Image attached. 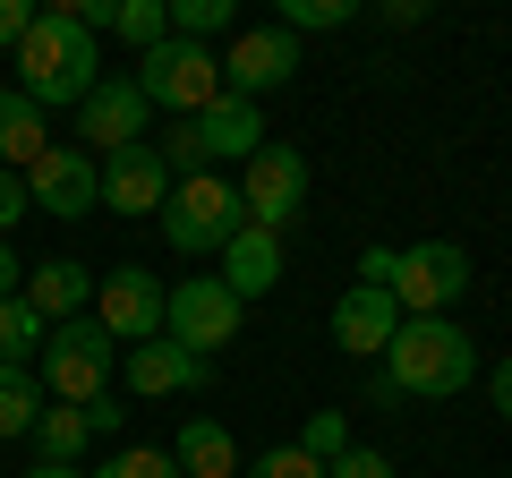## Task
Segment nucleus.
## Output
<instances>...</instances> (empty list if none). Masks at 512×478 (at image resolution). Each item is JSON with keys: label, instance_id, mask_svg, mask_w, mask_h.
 I'll list each match as a JSON object with an SVG mask.
<instances>
[{"label": "nucleus", "instance_id": "f257e3e1", "mask_svg": "<svg viewBox=\"0 0 512 478\" xmlns=\"http://www.w3.org/2000/svg\"><path fill=\"white\" fill-rule=\"evenodd\" d=\"M103 86V60H94V26H77V9H43L18 43V94L26 103H52V111H77L86 94Z\"/></svg>", "mask_w": 512, "mask_h": 478}, {"label": "nucleus", "instance_id": "f03ea898", "mask_svg": "<svg viewBox=\"0 0 512 478\" xmlns=\"http://www.w3.org/2000/svg\"><path fill=\"white\" fill-rule=\"evenodd\" d=\"M384 376L402 402H453L478 376V342L453 325V316H402L393 350H384Z\"/></svg>", "mask_w": 512, "mask_h": 478}, {"label": "nucleus", "instance_id": "7ed1b4c3", "mask_svg": "<svg viewBox=\"0 0 512 478\" xmlns=\"http://www.w3.org/2000/svg\"><path fill=\"white\" fill-rule=\"evenodd\" d=\"M111 368H120V342H111L94 316H69V325H52V342H43V359H35L43 393H52V402H69V410L103 402V393H111Z\"/></svg>", "mask_w": 512, "mask_h": 478}, {"label": "nucleus", "instance_id": "20e7f679", "mask_svg": "<svg viewBox=\"0 0 512 478\" xmlns=\"http://www.w3.org/2000/svg\"><path fill=\"white\" fill-rule=\"evenodd\" d=\"M154 222H163V239L180 248V257H222V248L248 231V205H239V188H231V180L197 171V180L171 188V205H163Z\"/></svg>", "mask_w": 512, "mask_h": 478}, {"label": "nucleus", "instance_id": "39448f33", "mask_svg": "<svg viewBox=\"0 0 512 478\" xmlns=\"http://www.w3.org/2000/svg\"><path fill=\"white\" fill-rule=\"evenodd\" d=\"M137 94H146L154 111H180V120H197V111L222 103V60L205 52V43L163 35L146 60H137Z\"/></svg>", "mask_w": 512, "mask_h": 478}, {"label": "nucleus", "instance_id": "423d86ee", "mask_svg": "<svg viewBox=\"0 0 512 478\" xmlns=\"http://www.w3.org/2000/svg\"><path fill=\"white\" fill-rule=\"evenodd\" d=\"M239 308H248V299H239L222 274H188L180 291H171V308H163V342L214 359L222 342H239Z\"/></svg>", "mask_w": 512, "mask_h": 478}, {"label": "nucleus", "instance_id": "0eeeda50", "mask_svg": "<svg viewBox=\"0 0 512 478\" xmlns=\"http://www.w3.org/2000/svg\"><path fill=\"white\" fill-rule=\"evenodd\" d=\"M461 291H470V257L453 239H419V248L393 257V308L402 316H444Z\"/></svg>", "mask_w": 512, "mask_h": 478}, {"label": "nucleus", "instance_id": "6e6552de", "mask_svg": "<svg viewBox=\"0 0 512 478\" xmlns=\"http://www.w3.org/2000/svg\"><path fill=\"white\" fill-rule=\"evenodd\" d=\"M163 308H171V291L146 274V265H120V274H103L94 282V325L111 333V342H163Z\"/></svg>", "mask_w": 512, "mask_h": 478}, {"label": "nucleus", "instance_id": "1a4fd4ad", "mask_svg": "<svg viewBox=\"0 0 512 478\" xmlns=\"http://www.w3.org/2000/svg\"><path fill=\"white\" fill-rule=\"evenodd\" d=\"M239 205H248L256 231H282V222L308 205V154H299V146H274V137H265V146H256V163L239 171Z\"/></svg>", "mask_w": 512, "mask_h": 478}, {"label": "nucleus", "instance_id": "9d476101", "mask_svg": "<svg viewBox=\"0 0 512 478\" xmlns=\"http://www.w3.org/2000/svg\"><path fill=\"white\" fill-rule=\"evenodd\" d=\"M299 77V35L291 26H248V35H231V52H222V94H274Z\"/></svg>", "mask_w": 512, "mask_h": 478}, {"label": "nucleus", "instance_id": "9b49d317", "mask_svg": "<svg viewBox=\"0 0 512 478\" xmlns=\"http://www.w3.org/2000/svg\"><path fill=\"white\" fill-rule=\"evenodd\" d=\"M26 197H35L43 214L77 222V214H94V205H103V163H94L86 146H52V154H35V163H26Z\"/></svg>", "mask_w": 512, "mask_h": 478}, {"label": "nucleus", "instance_id": "f8f14e48", "mask_svg": "<svg viewBox=\"0 0 512 478\" xmlns=\"http://www.w3.org/2000/svg\"><path fill=\"white\" fill-rule=\"evenodd\" d=\"M146 94H137V77H103V86L77 103V137H86V154L103 163V154H120V146H146Z\"/></svg>", "mask_w": 512, "mask_h": 478}, {"label": "nucleus", "instance_id": "ddd939ff", "mask_svg": "<svg viewBox=\"0 0 512 478\" xmlns=\"http://www.w3.org/2000/svg\"><path fill=\"white\" fill-rule=\"evenodd\" d=\"M171 163L154 146H120V154H103V205L111 214H163L171 205Z\"/></svg>", "mask_w": 512, "mask_h": 478}, {"label": "nucleus", "instance_id": "4468645a", "mask_svg": "<svg viewBox=\"0 0 512 478\" xmlns=\"http://www.w3.org/2000/svg\"><path fill=\"white\" fill-rule=\"evenodd\" d=\"M393 333H402L393 291H367V282H350V291L333 299V342H342L350 359H384V350H393Z\"/></svg>", "mask_w": 512, "mask_h": 478}, {"label": "nucleus", "instance_id": "2eb2a0df", "mask_svg": "<svg viewBox=\"0 0 512 478\" xmlns=\"http://www.w3.org/2000/svg\"><path fill=\"white\" fill-rule=\"evenodd\" d=\"M188 129H197V146H205V171L214 163H256V146H265V120H256L248 94H222V103L197 111Z\"/></svg>", "mask_w": 512, "mask_h": 478}, {"label": "nucleus", "instance_id": "dca6fc26", "mask_svg": "<svg viewBox=\"0 0 512 478\" xmlns=\"http://www.w3.org/2000/svg\"><path fill=\"white\" fill-rule=\"evenodd\" d=\"M214 385V359H197V350H180V342H137L128 350V393H205Z\"/></svg>", "mask_w": 512, "mask_h": 478}, {"label": "nucleus", "instance_id": "f3484780", "mask_svg": "<svg viewBox=\"0 0 512 478\" xmlns=\"http://www.w3.org/2000/svg\"><path fill=\"white\" fill-rule=\"evenodd\" d=\"M86 299H94V274H86L77 257H52V265H35V274H26V308H35L43 325L86 316Z\"/></svg>", "mask_w": 512, "mask_h": 478}, {"label": "nucleus", "instance_id": "a211bd4d", "mask_svg": "<svg viewBox=\"0 0 512 478\" xmlns=\"http://www.w3.org/2000/svg\"><path fill=\"white\" fill-rule=\"evenodd\" d=\"M222 282H231L239 299H265L282 282V231H256V222H248V231L222 248Z\"/></svg>", "mask_w": 512, "mask_h": 478}, {"label": "nucleus", "instance_id": "6ab92c4d", "mask_svg": "<svg viewBox=\"0 0 512 478\" xmlns=\"http://www.w3.org/2000/svg\"><path fill=\"white\" fill-rule=\"evenodd\" d=\"M171 461H180V478H239V444L222 419H188L180 444H171Z\"/></svg>", "mask_w": 512, "mask_h": 478}, {"label": "nucleus", "instance_id": "aec40b11", "mask_svg": "<svg viewBox=\"0 0 512 478\" xmlns=\"http://www.w3.org/2000/svg\"><path fill=\"white\" fill-rule=\"evenodd\" d=\"M35 154H52V129H43V111L26 103L18 86H0V171H26Z\"/></svg>", "mask_w": 512, "mask_h": 478}, {"label": "nucleus", "instance_id": "412c9836", "mask_svg": "<svg viewBox=\"0 0 512 478\" xmlns=\"http://www.w3.org/2000/svg\"><path fill=\"white\" fill-rule=\"evenodd\" d=\"M86 436H94V427H86V410L52 402V410L35 419V436H26V444H35V461H52V470H77V453H86Z\"/></svg>", "mask_w": 512, "mask_h": 478}, {"label": "nucleus", "instance_id": "4be33fe9", "mask_svg": "<svg viewBox=\"0 0 512 478\" xmlns=\"http://www.w3.org/2000/svg\"><path fill=\"white\" fill-rule=\"evenodd\" d=\"M43 342H52V325L26 308V291H18V299H0V368H35Z\"/></svg>", "mask_w": 512, "mask_h": 478}, {"label": "nucleus", "instance_id": "5701e85b", "mask_svg": "<svg viewBox=\"0 0 512 478\" xmlns=\"http://www.w3.org/2000/svg\"><path fill=\"white\" fill-rule=\"evenodd\" d=\"M52 410L35 368H0V436H35V419Z\"/></svg>", "mask_w": 512, "mask_h": 478}, {"label": "nucleus", "instance_id": "b1692460", "mask_svg": "<svg viewBox=\"0 0 512 478\" xmlns=\"http://www.w3.org/2000/svg\"><path fill=\"white\" fill-rule=\"evenodd\" d=\"M222 26H231V0H171V35L180 43H205Z\"/></svg>", "mask_w": 512, "mask_h": 478}, {"label": "nucleus", "instance_id": "393cba45", "mask_svg": "<svg viewBox=\"0 0 512 478\" xmlns=\"http://www.w3.org/2000/svg\"><path fill=\"white\" fill-rule=\"evenodd\" d=\"M120 35L137 43V52H154V43L171 35V9L163 0H120Z\"/></svg>", "mask_w": 512, "mask_h": 478}, {"label": "nucleus", "instance_id": "a878e982", "mask_svg": "<svg viewBox=\"0 0 512 478\" xmlns=\"http://www.w3.org/2000/svg\"><path fill=\"white\" fill-rule=\"evenodd\" d=\"M299 453H316L333 470V461L350 453V427H342V410H308V436H299Z\"/></svg>", "mask_w": 512, "mask_h": 478}, {"label": "nucleus", "instance_id": "bb28decb", "mask_svg": "<svg viewBox=\"0 0 512 478\" xmlns=\"http://www.w3.org/2000/svg\"><path fill=\"white\" fill-rule=\"evenodd\" d=\"M94 478H180V461H171V453H154V444H128V453H111Z\"/></svg>", "mask_w": 512, "mask_h": 478}, {"label": "nucleus", "instance_id": "cd10ccee", "mask_svg": "<svg viewBox=\"0 0 512 478\" xmlns=\"http://www.w3.org/2000/svg\"><path fill=\"white\" fill-rule=\"evenodd\" d=\"M248 478H325V461L299 453V444H274V453H256V470H248Z\"/></svg>", "mask_w": 512, "mask_h": 478}, {"label": "nucleus", "instance_id": "c85d7f7f", "mask_svg": "<svg viewBox=\"0 0 512 478\" xmlns=\"http://www.w3.org/2000/svg\"><path fill=\"white\" fill-rule=\"evenodd\" d=\"M350 18H359L350 0H282V26H291V35L299 26H350Z\"/></svg>", "mask_w": 512, "mask_h": 478}, {"label": "nucleus", "instance_id": "c756f323", "mask_svg": "<svg viewBox=\"0 0 512 478\" xmlns=\"http://www.w3.org/2000/svg\"><path fill=\"white\" fill-rule=\"evenodd\" d=\"M325 478H393V461H384V453H376V444H350V453H342V461H333V470H325Z\"/></svg>", "mask_w": 512, "mask_h": 478}, {"label": "nucleus", "instance_id": "7c9ffc66", "mask_svg": "<svg viewBox=\"0 0 512 478\" xmlns=\"http://www.w3.org/2000/svg\"><path fill=\"white\" fill-rule=\"evenodd\" d=\"M35 214V197H26V171H0V239H9V222Z\"/></svg>", "mask_w": 512, "mask_h": 478}, {"label": "nucleus", "instance_id": "2f4dec72", "mask_svg": "<svg viewBox=\"0 0 512 478\" xmlns=\"http://www.w3.org/2000/svg\"><path fill=\"white\" fill-rule=\"evenodd\" d=\"M35 18H43L35 0H0V43L18 52V43H26V26H35Z\"/></svg>", "mask_w": 512, "mask_h": 478}, {"label": "nucleus", "instance_id": "473e14b6", "mask_svg": "<svg viewBox=\"0 0 512 478\" xmlns=\"http://www.w3.org/2000/svg\"><path fill=\"white\" fill-rule=\"evenodd\" d=\"M359 282H367V291H393V248H367V257H359Z\"/></svg>", "mask_w": 512, "mask_h": 478}, {"label": "nucleus", "instance_id": "72a5a7b5", "mask_svg": "<svg viewBox=\"0 0 512 478\" xmlns=\"http://www.w3.org/2000/svg\"><path fill=\"white\" fill-rule=\"evenodd\" d=\"M86 427H94V436H111V427H120V402H111V393H103V402H86Z\"/></svg>", "mask_w": 512, "mask_h": 478}, {"label": "nucleus", "instance_id": "f704fd0d", "mask_svg": "<svg viewBox=\"0 0 512 478\" xmlns=\"http://www.w3.org/2000/svg\"><path fill=\"white\" fill-rule=\"evenodd\" d=\"M18 282H26V265L9 257V239H0V299H18Z\"/></svg>", "mask_w": 512, "mask_h": 478}, {"label": "nucleus", "instance_id": "c9c22d12", "mask_svg": "<svg viewBox=\"0 0 512 478\" xmlns=\"http://www.w3.org/2000/svg\"><path fill=\"white\" fill-rule=\"evenodd\" d=\"M487 393H495V410H504V419H512V359H504V368L487 376Z\"/></svg>", "mask_w": 512, "mask_h": 478}, {"label": "nucleus", "instance_id": "e433bc0d", "mask_svg": "<svg viewBox=\"0 0 512 478\" xmlns=\"http://www.w3.org/2000/svg\"><path fill=\"white\" fill-rule=\"evenodd\" d=\"M26 478H86V470H52V461H35V470H26Z\"/></svg>", "mask_w": 512, "mask_h": 478}]
</instances>
